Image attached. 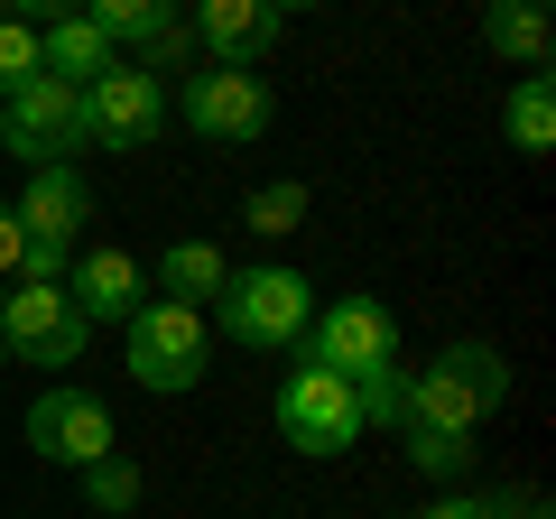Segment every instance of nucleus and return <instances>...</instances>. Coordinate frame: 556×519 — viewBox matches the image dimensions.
<instances>
[{"mask_svg": "<svg viewBox=\"0 0 556 519\" xmlns=\"http://www.w3.org/2000/svg\"><path fill=\"white\" fill-rule=\"evenodd\" d=\"M20 260H28V232H20V214L0 204V279H20Z\"/></svg>", "mask_w": 556, "mask_h": 519, "instance_id": "obj_26", "label": "nucleus"}, {"mask_svg": "<svg viewBox=\"0 0 556 519\" xmlns=\"http://www.w3.org/2000/svg\"><path fill=\"white\" fill-rule=\"evenodd\" d=\"M167 130V75L121 56L112 75L84 84V149H149Z\"/></svg>", "mask_w": 556, "mask_h": 519, "instance_id": "obj_10", "label": "nucleus"}, {"mask_svg": "<svg viewBox=\"0 0 556 519\" xmlns=\"http://www.w3.org/2000/svg\"><path fill=\"white\" fill-rule=\"evenodd\" d=\"M28 232V260L20 279H65V260L84 251V223H93V186L75 177V167H28V195L10 204Z\"/></svg>", "mask_w": 556, "mask_h": 519, "instance_id": "obj_4", "label": "nucleus"}, {"mask_svg": "<svg viewBox=\"0 0 556 519\" xmlns=\"http://www.w3.org/2000/svg\"><path fill=\"white\" fill-rule=\"evenodd\" d=\"M482 47H492L501 65H519V75H547L556 20L538 10V0H492V10H482Z\"/></svg>", "mask_w": 556, "mask_h": 519, "instance_id": "obj_15", "label": "nucleus"}, {"mask_svg": "<svg viewBox=\"0 0 556 519\" xmlns=\"http://www.w3.org/2000/svg\"><path fill=\"white\" fill-rule=\"evenodd\" d=\"M538 10H547V0H538Z\"/></svg>", "mask_w": 556, "mask_h": 519, "instance_id": "obj_31", "label": "nucleus"}, {"mask_svg": "<svg viewBox=\"0 0 556 519\" xmlns=\"http://www.w3.org/2000/svg\"><path fill=\"white\" fill-rule=\"evenodd\" d=\"M186 56H195V28H186V10H177L167 28H149V38H139V56H130V65H149V75H167V65H186Z\"/></svg>", "mask_w": 556, "mask_h": 519, "instance_id": "obj_24", "label": "nucleus"}, {"mask_svg": "<svg viewBox=\"0 0 556 519\" xmlns=\"http://www.w3.org/2000/svg\"><path fill=\"white\" fill-rule=\"evenodd\" d=\"M501 130H510V149L547 159V149H556V84L547 75H519L510 102H501Z\"/></svg>", "mask_w": 556, "mask_h": 519, "instance_id": "obj_17", "label": "nucleus"}, {"mask_svg": "<svg viewBox=\"0 0 556 519\" xmlns=\"http://www.w3.org/2000/svg\"><path fill=\"white\" fill-rule=\"evenodd\" d=\"M84 20H93L112 47H139L149 28H167V20H177V0H84Z\"/></svg>", "mask_w": 556, "mask_h": 519, "instance_id": "obj_18", "label": "nucleus"}, {"mask_svg": "<svg viewBox=\"0 0 556 519\" xmlns=\"http://www.w3.org/2000/svg\"><path fill=\"white\" fill-rule=\"evenodd\" d=\"M186 28L214 65H260L278 47V10L269 0H186Z\"/></svg>", "mask_w": 556, "mask_h": 519, "instance_id": "obj_13", "label": "nucleus"}, {"mask_svg": "<svg viewBox=\"0 0 556 519\" xmlns=\"http://www.w3.org/2000/svg\"><path fill=\"white\" fill-rule=\"evenodd\" d=\"M298 362L362 380V371H380V362H399V316H390L380 298H334V306H316V316H306Z\"/></svg>", "mask_w": 556, "mask_h": 519, "instance_id": "obj_9", "label": "nucleus"}, {"mask_svg": "<svg viewBox=\"0 0 556 519\" xmlns=\"http://www.w3.org/2000/svg\"><path fill=\"white\" fill-rule=\"evenodd\" d=\"M121 334H130V380H139V390L177 400V390H195V380H204V353H214V343H204V306L149 298Z\"/></svg>", "mask_w": 556, "mask_h": 519, "instance_id": "obj_7", "label": "nucleus"}, {"mask_svg": "<svg viewBox=\"0 0 556 519\" xmlns=\"http://www.w3.org/2000/svg\"><path fill=\"white\" fill-rule=\"evenodd\" d=\"M10 20H28V28H47V20H65V10H84V0H0Z\"/></svg>", "mask_w": 556, "mask_h": 519, "instance_id": "obj_27", "label": "nucleus"}, {"mask_svg": "<svg viewBox=\"0 0 556 519\" xmlns=\"http://www.w3.org/2000/svg\"><path fill=\"white\" fill-rule=\"evenodd\" d=\"M28 75H38V28H28V20H10V10H0V102L20 93Z\"/></svg>", "mask_w": 556, "mask_h": 519, "instance_id": "obj_23", "label": "nucleus"}, {"mask_svg": "<svg viewBox=\"0 0 556 519\" xmlns=\"http://www.w3.org/2000/svg\"><path fill=\"white\" fill-rule=\"evenodd\" d=\"M0 149H10L20 167H75V149H84V93L56 84V75H28L20 93L0 102Z\"/></svg>", "mask_w": 556, "mask_h": 519, "instance_id": "obj_8", "label": "nucleus"}, {"mask_svg": "<svg viewBox=\"0 0 556 519\" xmlns=\"http://www.w3.org/2000/svg\"><path fill=\"white\" fill-rule=\"evenodd\" d=\"M65 298L84 306V325H130L139 306L159 298V288H149V269H139L130 251L93 241V251H75V260H65Z\"/></svg>", "mask_w": 556, "mask_h": 519, "instance_id": "obj_12", "label": "nucleus"}, {"mask_svg": "<svg viewBox=\"0 0 556 519\" xmlns=\"http://www.w3.org/2000/svg\"><path fill=\"white\" fill-rule=\"evenodd\" d=\"M112 408L93 400V390H75V380H56V390H38L28 400V455H47V464H65V473H84V464H102L112 455Z\"/></svg>", "mask_w": 556, "mask_h": 519, "instance_id": "obj_11", "label": "nucleus"}, {"mask_svg": "<svg viewBox=\"0 0 556 519\" xmlns=\"http://www.w3.org/2000/svg\"><path fill=\"white\" fill-rule=\"evenodd\" d=\"M510 400V362L492 343H445L427 371H408V418L399 427H437V436H473L492 408Z\"/></svg>", "mask_w": 556, "mask_h": 519, "instance_id": "obj_1", "label": "nucleus"}, {"mask_svg": "<svg viewBox=\"0 0 556 519\" xmlns=\"http://www.w3.org/2000/svg\"><path fill=\"white\" fill-rule=\"evenodd\" d=\"M519 519H547V510H538V501H519Z\"/></svg>", "mask_w": 556, "mask_h": 519, "instance_id": "obj_29", "label": "nucleus"}, {"mask_svg": "<svg viewBox=\"0 0 556 519\" xmlns=\"http://www.w3.org/2000/svg\"><path fill=\"white\" fill-rule=\"evenodd\" d=\"M306 316H316V288L298 279V269H232L214 298V325L232 343H251V353H278V343H298Z\"/></svg>", "mask_w": 556, "mask_h": 519, "instance_id": "obj_5", "label": "nucleus"}, {"mask_svg": "<svg viewBox=\"0 0 556 519\" xmlns=\"http://www.w3.org/2000/svg\"><path fill=\"white\" fill-rule=\"evenodd\" d=\"M167 112L195 130V140H223V149H251V140H269V121H278V102H269V84L251 75V65H195V75L167 93Z\"/></svg>", "mask_w": 556, "mask_h": 519, "instance_id": "obj_3", "label": "nucleus"}, {"mask_svg": "<svg viewBox=\"0 0 556 519\" xmlns=\"http://www.w3.org/2000/svg\"><path fill=\"white\" fill-rule=\"evenodd\" d=\"M278 436L298 445V455H353L371 427H362V400L343 371H316V362H298V371L278 380Z\"/></svg>", "mask_w": 556, "mask_h": 519, "instance_id": "obj_6", "label": "nucleus"}, {"mask_svg": "<svg viewBox=\"0 0 556 519\" xmlns=\"http://www.w3.org/2000/svg\"><path fill=\"white\" fill-rule=\"evenodd\" d=\"M306 223V186L298 177H278V186H260L251 204H241V232H260V241H288Z\"/></svg>", "mask_w": 556, "mask_h": 519, "instance_id": "obj_19", "label": "nucleus"}, {"mask_svg": "<svg viewBox=\"0 0 556 519\" xmlns=\"http://www.w3.org/2000/svg\"><path fill=\"white\" fill-rule=\"evenodd\" d=\"M399 436H408V464L427 482H464L473 473V436H437V427H399Z\"/></svg>", "mask_w": 556, "mask_h": 519, "instance_id": "obj_21", "label": "nucleus"}, {"mask_svg": "<svg viewBox=\"0 0 556 519\" xmlns=\"http://www.w3.org/2000/svg\"><path fill=\"white\" fill-rule=\"evenodd\" d=\"M223 279H232V260H223L214 241H167V251H159V269H149V288H159V298H177V306L223 298Z\"/></svg>", "mask_w": 556, "mask_h": 519, "instance_id": "obj_16", "label": "nucleus"}, {"mask_svg": "<svg viewBox=\"0 0 556 519\" xmlns=\"http://www.w3.org/2000/svg\"><path fill=\"white\" fill-rule=\"evenodd\" d=\"M353 400H362V427H399V418H408V371L380 362V371L353 380Z\"/></svg>", "mask_w": 556, "mask_h": 519, "instance_id": "obj_22", "label": "nucleus"}, {"mask_svg": "<svg viewBox=\"0 0 556 519\" xmlns=\"http://www.w3.org/2000/svg\"><path fill=\"white\" fill-rule=\"evenodd\" d=\"M427 519H519V501H492V492H445V501H427Z\"/></svg>", "mask_w": 556, "mask_h": 519, "instance_id": "obj_25", "label": "nucleus"}, {"mask_svg": "<svg viewBox=\"0 0 556 519\" xmlns=\"http://www.w3.org/2000/svg\"><path fill=\"white\" fill-rule=\"evenodd\" d=\"M84 343H93V325L65 298V279H10V298H0V353L10 362H28V371H75Z\"/></svg>", "mask_w": 556, "mask_h": 519, "instance_id": "obj_2", "label": "nucleus"}, {"mask_svg": "<svg viewBox=\"0 0 556 519\" xmlns=\"http://www.w3.org/2000/svg\"><path fill=\"white\" fill-rule=\"evenodd\" d=\"M139 492H149V473H139L121 445H112L102 464H84V501H93V510H112V519H121V510H139Z\"/></svg>", "mask_w": 556, "mask_h": 519, "instance_id": "obj_20", "label": "nucleus"}, {"mask_svg": "<svg viewBox=\"0 0 556 519\" xmlns=\"http://www.w3.org/2000/svg\"><path fill=\"white\" fill-rule=\"evenodd\" d=\"M0 298H10V279H0Z\"/></svg>", "mask_w": 556, "mask_h": 519, "instance_id": "obj_30", "label": "nucleus"}, {"mask_svg": "<svg viewBox=\"0 0 556 519\" xmlns=\"http://www.w3.org/2000/svg\"><path fill=\"white\" fill-rule=\"evenodd\" d=\"M112 65H121V47L102 38L84 10H65V20H47V28H38V75H56V84H75V93H84V84L112 75Z\"/></svg>", "mask_w": 556, "mask_h": 519, "instance_id": "obj_14", "label": "nucleus"}, {"mask_svg": "<svg viewBox=\"0 0 556 519\" xmlns=\"http://www.w3.org/2000/svg\"><path fill=\"white\" fill-rule=\"evenodd\" d=\"M269 10H278V20H288V10H316V0H269Z\"/></svg>", "mask_w": 556, "mask_h": 519, "instance_id": "obj_28", "label": "nucleus"}]
</instances>
